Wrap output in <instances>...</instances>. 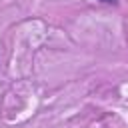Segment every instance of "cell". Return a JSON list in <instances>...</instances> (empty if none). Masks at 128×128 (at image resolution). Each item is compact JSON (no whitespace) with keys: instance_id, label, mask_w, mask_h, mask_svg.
<instances>
[{"instance_id":"cell-1","label":"cell","mask_w":128,"mask_h":128,"mask_svg":"<svg viewBox=\"0 0 128 128\" xmlns=\"http://www.w3.org/2000/svg\"><path fill=\"white\" fill-rule=\"evenodd\" d=\"M100 2H104V4H118V0H100Z\"/></svg>"}]
</instances>
